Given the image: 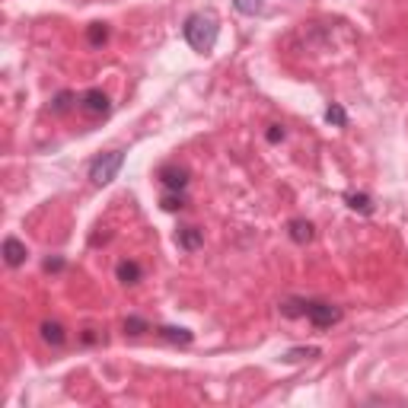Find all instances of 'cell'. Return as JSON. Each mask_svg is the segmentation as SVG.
<instances>
[{
  "label": "cell",
  "instance_id": "obj_1",
  "mask_svg": "<svg viewBox=\"0 0 408 408\" xmlns=\"http://www.w3.org/2000/svg\"><path fill=\"white\" fill-rule=\"evenodd\" d=\"M182 32H186V42L195 48L198 55H207V51H214V45H217L220 23H217V16H214L211 10H198V13H192V16L186 19Z\"/></svg>",
  "mask_w": 408,
  "mask_h": 408
},
{
  "label": "cell",
  "instance_id": "obj_2",
  "mask_svg": "<svg viewBox=\"0 0 408 408\" xmlns=\"http://www.w3.org/2000/svg\"><path fill=\"white\" fill-rule=\"evenodd\" d=\"M121 163H125V150H109V153H99V157L90 163V182H93V186H109L112 179L118 176Z\"/></svg>",
  "mask_w": 408,
  "mask_h": 408
},
{
  "label": "cell",
  "instance_id": "obj_3",
  "mask_svg": "<svg viewBox=\"0 0 408 408\" xmlns=\"http://www.w3.org/2000/svg\"><path fill=\"white\" fill-rule=\"evenodd\" d=\"M306 319H309L316 329H332V325L342 319V309L332 303H322V300H306Z\"/></svg>",
  "mask_w": 408,
  "mask_h": 408
},
{
  "label": "cell",
  "instance_id": "obj_4",
  "mask_svg": "<svg viewBox=\"0 0 408 408\" xmlns=\"http://www.w3.org/2000/svg\"><path fill=\"white\" fill-rule=\"evenodd\" d=\"M157 179H160V182H163L166 188H173V192H186L192 173H188L186 166H179V163H166V166L157 169Z\"/></svg>",
  "mask_w": 408,
  "mask_h": 408
},
{
  "label": "cell",
  "instance_id": "obj_5",
  "mask_svg": "<svg viewBox=\"0 0 408 408\" xmlns=\"http://www.w3.org/2000/svg\"><path fill=\"white\" fill-rule=\"evenodd\" d=\"M77 105H80L86 115H109V109H112L109 96L102 93V90H86V93L80 96V102H77Z\"/></svg>",
  "mask_w": 408,
  "mask_h": 408
},
{
  "label": "cell",
  "instance_id": "obj_6",
  "mask_svg": "<svg viewBox=\"0 0 408 408\" xmlns=\"http://www.w3.org/2000/svg\"><path fill=\"white\" fill-rule=\"evenodd\" d=\"M201 242H204V236H201L198 227H179L176 230V246L179 249L195 252V249H201Z\"/></svg>",
  "mask_w": 408,
  "mask_h": 408
},
{
  "label": "cell",
  "instance_id": "obj_7",
  "mask_svg": "<svg viewBox=\"0 0 408 408\" xmlns=\"http://www.w3.org/2000/svg\"><path fill=\"white\" fill-rule=\"evenodd\" d=\"M26 255H29L26 246H23L16 236H7V240H3V259H7L10 268H19V265L26 262Z\"/></svg>",
  "mask_w": 408,
  "mask_h": 408
},
{
  "label": "cell",
  "instance_id": "obj_8",
  "mask_svg": "<svg viewBox=\"0 0 408 408\" xmlns=\"http://www.w3.org/2000/svg\"><path fill=\"white\" fill-rule=\"evenodd\" d=\"M288 233H290V240H294V242L306 246V242L316 236V227L309 220H303V217H294V220L288 223Z\"/></svg>",
  "mask_w": 408,
  "mask_h": 408
},
{
  "label": "cell",
  "instance_id": "obj_9",
  "mask_svg": "<svg viewBox=\"0 0 408 408\" xmlns=\"http://www.w3.org/2000/svg\"><path fill=\"white\" fill-rule=\"evenodd\" d=\"M115 278L125 284V288H131V284H138L140 278H144V268H140L138 262H118V268H115Z\"/></svg>",
  "mask_w": 408,
  "mask_h": 408
},
{
  "label": "cell",
  "instance_id": "obj_10",
  "mask_svg": "<svg viewBox=\"0 0 408 408\" xmlns=\"http://www.w3.org/2000/svg\"><path fill=\"white\" fill-rule=\"evenodd\" d=\"M42 342L45 344H55V348H61V344L67 342V332H64V325L61 322H42Z\"/></svg>",
  "mask_w": 408,
  "mask_h": 408
},
{
  "label": "cell",
  "instance_id": "obj_11",
  "mask_svg": "<svg viewBox=\"0 0 408 408\" xmlns=\"http://www.w3.org/2000/svg\"><path fill=\"white\" fill-rule=\"evenodd\" d=\"M157 332L163 335L166 342H176V344H192V338H195L188 329H176V325H160Z\"/></svg>",
  "mask_w": 408,
  "mask_h": 408
},
{
  "label": "cell",
  "instance_id": "obj_12",
  "mask_svg": "<svg viewBox=\"0 0 408 408\" xmlns=\"http://www.w3.org/2000/svg\"><path fill=\"white\" fill-rule=\"evenodd\" d=\"M160 204H163V211H182V207H188V198H186V192L166 188V195L160 198Z\"/></svg>",
  "mask_w": 408,
  "mask_h": 408
},
{
  "label": "cell",
  "instance_id": "obj_13",
  "mask_svg": "<svg viewBox=\"0 0 408 408\" xmlns=\"http://www.w3.org/2000/svg\"><path fill=\"white\" fill-rule=\"evenodd\" d=\"M86 42H90V45H105V42H109V26H105V23H93V26H86Z\"/></svg>",
  "mask_w": 408,
  "mask_h": 408
},
{
  "label": "cell",
  "instance_id": "obj_14",
  "mask_svg": "<svg viewBox=\"0 0 408 408\" xmlns=\"http://www.w3.org/2000/svg\"><path fill=\"white\" fill-rule=\"evenodd\" d=\"M74 102H80V99H77V96L71 93V90H64V93H58V96H55V102H51V112H55V115H64V112L71 109Z\"/></svg>",
  "mask_w": 408,
  "mask_h": 408
},
{
  "label": "cell",
  "instance_id": "obj_15",
  "mask_svg": "<svg viewBox=\"0 0 408 408\" xmlns=\"http://www.w3.org/2000/svg\"><path fill=\"white\" fill-rule=\"evenodd\" d=\"M233 7L240 10L242 16H255V13H262L265 0H233Z\"/></svg>",
  "mask_w": 408,
  "mask_h": 408
},
{
  "label": "cell",
  "instance_id": "obj_16",
  "mask_svg": "<svg viewBox=\"0 0 408 408\" xmlns=\"http://www.w3.org/2000/svg\"><path fill=\"white\" fill-rule=\"evenodd\" d=\"M344 201H348V207H351V211H361V214H370L373 211V201L367 195H344Z\"/></svg>",
  "mask_w": 408,
  "mask_h": 408
},
{
  "label": "cell",
  "instance_id": "obj_17",
  "mask_svg": "<svg viewBox=\"0 0 408 408\" xmlns=\"http://www.w3.org/2000/svg\"><path fill=\"white\" fill-rule=\"evenodd\" d=\"M125 332L128 335H144V332H150V322L147 319H140V316H128V319H125Z\"/></svg>",
  "mask_w": 408,
  "mask_h": 408
},
{
  "label": "cell",
  "instance_id": "obj_18",
  "mask_svg": "<svg viewBox=\"0 0 408 408\" xmlns=\"http://www.w3.org/2000/svg\"><path fill=\"white\" fill-rule=\"evenodd\" d=\"M325 121H329V125H338V128H344V125H348V115H344L342 105H329V109H325Z\"/></svg>",
  "mask_w": 408,
  "mask_h": 408
},
{
  "label": "cell",
  "instance_id": "obj_19",
  "mask_svg": "<svg viewBox=\"0 0 408 408\" xmlns=\"http://www.w3.org/2000/svg\"><path fill=\"white\" fill-rule=\"evenodd\" d=\"M303 357H319V348H290L284 361H303Z\"/></svg>",
  "mask_w": 408,
  "mask_h": 408
},
{
  "label": "cell",
  "instance_id": "obj_20",
  "mask_svg": "<svg viewBox=\"0 0 408 408\" xmlns=\"http://www.w3.org/2000/svg\"><path fill=\"white\" fill-rule=\"evenodd\" d=\"M268 140H271V144L284 140V128H281V125H271V128H268Z\"/></svg>",
  "mask_w": 408,
  "mask_h": 408
},
{
  "label": "cell",
  "instance_id": "obj_21",
  "mask_svg": "<svg viewBox=\"0 0 408 408\" xmlns=\"http://www.w3.org/2000/svg\"><path fill=\"white\" fill-rule=\"evenodd\" d=\"M64 268V259H48L45 262V271H61Z\"/></svg>",
  "mask_w": 408,
  "mask_h": 408
}]
</instances>
